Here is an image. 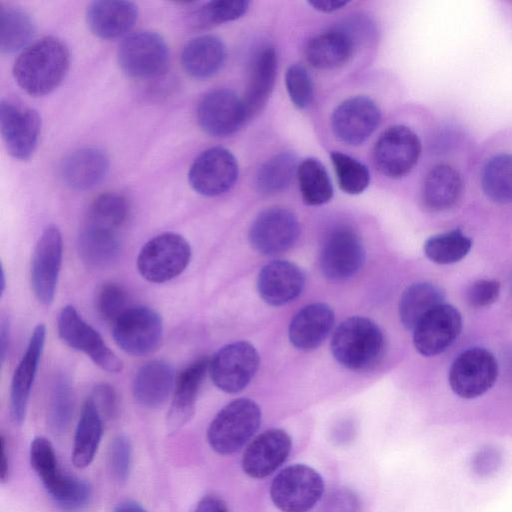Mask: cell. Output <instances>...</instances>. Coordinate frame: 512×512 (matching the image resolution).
<instances>
[{
	"instance_id": "f546056e",
	"label": "cell",
	"mask_w": 512,
	"mask_h": 512,
	"mask_svg": "<svg viewBox=\"0 0 512 512\" xmlns=\"http://www.w3.org/2000/svg\"><path fill=\"white\" fill-rule=\"evenodd\" d=\"M226 60V47L216 36L201 35L188 41L181 52L184 70L198 79L215 75Z\"/></svg>"
},
{
	"instance_id": "ac0fdd59",
	"label": "cell",
	"mask_w": 512,
	"mask_h": 512,
	"mask_svg": "<svg viewBox=\"0 0 512 512\" xmlns=\"http://www.w3.org/2000/svg\"><path fill=\"white\" fill-rule=\"evenodd\" d=\"M462 330V317L453 306L441 304L424 316L413 330V343L423 356L446 351Z\"/></svg>"
},
{
	"instance_id": "9f6ffc18",
	"label": "cell",
	"mask_w": 512,
	"mask_h": 512,
	"mask_svg": "<svg viewBox=\"0 0 512 512\" xmlns=\"http://www.w3.org/2000/svg\"><path fill=\"white\" fill-rule=\"evenodd\" d=\"M1 440V467H0V478L1 481H6L9 473V452L8 445L6 443L5 436L2 434Z\"/></svg>"
},
{
	"instance_id": "f1b7e54d",
	"label": "cell",
	"mask_w": 512,
	"mask_h": 512,
	"mask_svg": "<svg viewBox=\"0 0 512 512\" xmlns=\"http://www.w3.org/2000/svg\"><path fill=\"white\" fill-rule=\"evenodd\" d=\"M462 190L463 180L459 171L446 163L437 164L425 176L422 201L430 211H444L456 204Z\"/></svg>"
},
{
	"instance_id": "8d00e7d4",
	"label": "cell",
	"mask_w": 512,
	"mask_h": 512,
	"mask_svg": "<svg viewBox=\"0 0 512 512\" xmlns=\"http://www.w3.org/2000/svg\"><path fill=\"white\" fill-rule=\"evenodd\" d=\"M299 189L303 201L310 206H320L333 197V186L323 164L309 157L301 161L297 169Z\"/></svg>"
},
{
	"instance_id": "f907efd6",
	"label": "cell",
	"mask_w": 512,
	"mask_h": 512,
	"mask_svg": "<svg viewBox=\"0 0 512 512\" xmlns=\"http://www.w3.org/2000/svg\"><path fill=\"white\" fill-rule=\"evenodd\" d=\"M358 496L348 488H336L329 492L322 502L319 512H359Z\"/></svg>"
},
{
	"instance_id": "11a10c76",
	"label": "cell",
	"mask_w": 512,
	"mask_h": 512,
	"mask_svg": "<svg viewBox=\"0 0 512 512\" xmlns=\"http://www.w3.org/2000/svg\"><path fill=\"white\" fill-rule=\"evenodd\" d=\"M0 331V358L3 363L9 347L10 325L7 319L2 320Z\"/></svg>"
},
{
	"instance_id": "6da1fadb",
	"label": "cell",
	"mask_w": 512,
	"mask_h": 512,
	"mask_svg": "<svg viewBox=\"0 0 512 512\" xmlns=\"http://www.w3.org/2000/svg\"><path fill=\"white\" fill-rule=\"evenodd\" d=\"M70 65L67 46L58 38L44 37L27 46L13 66L17 84L29 95L44 96L56 89Z\"/></svg>"
},
{
	"instance_id": "f35d334b",
	"label": "cell",
	"mask_w": 512,
	"mask_h": 512,
	"mask_svg": "<svg viewBox=\"0 0 512 512\" xmlns=\"http://www.w3.org/2000/svg\"><path fill=\"white\" fill-rule=\"evenodd\" d=\"M129 214L127 198L116 192L99 195L91 204L86 227L116 232Z\"/></svg>"
},
{
	"instance_id": "bcb514c9",
	"label": "cell",
	"mask_w": 512,
	"mask_h": 512,
	"mask_svg": "<svg viewBox=\"0 0 512 512\" xmlns=\"http://www.w3.org/2000/svg\"><path fill=\"white\" fill-rule=\"evenodd\" d=\"M285 85L289 98L298 109L308 107L314 96V86L310 74L299 64L289 66L285 73Z\"/></svg>"
},
{
	"instance_id": "ab89813d",
	"label": "cell",
	"mask_w": 512,
	"mask_h": 512,
	"mask_svg": "<svg viewBox=\"0 0 512 512\" xmlns=\"http://www.w3.org/2000/svg\"><path fill=\"white\" fill-rule=\"evenodd\" d=\"M471 247V238L456 228L428 238L424 243V253L434 263L452 264L462 260Z\"/></svg>"
},
{
	"instance_id": "9c48e42d",
	"label": "cell",
	"mask_w": 512,
	"mask_h": 512,
	"mask_svg": "<svg viewBox=\"0 0 512 512\" xmlns=\"http://www.w3.org/2000/svg\"><path fill=\"white\" fill-rule=\"evenodd\" d=\"M57 328L60 338L69 347L86 354L101 369L113 373L122 370V361L72 305L61 309Z\"/></svg>"
},
{
	"instance_id": "680465c9",
	"label": "cell",
	"mask_w": 512,
	"mask_h": 512,
	"mask_svg": "<svg viewBox=\"0 0 512 512\" xmlns=\"http://www.w3.org/2000/svg\"><path fill=\"white\" fill-rule=\"evenodd\" d=\"M1 294L4 293V290H5V286H6V281H5V272H4V269L3 267H1Z\"/></svg>"
},
{
	"instance_id": "603a6c76",
	"label": "cell",
	"mask_w": 512,
	"mask_h": 512,
	"mask_svg": "<svg viewBox=\"0 0 512 512\" xmlns=\"http://www.w3.org/2000/svg\"><path fill=\"white\" fill-rule=\"evenodd\" d=\"M137 18V6L123 0L94 1L86 11L89 29L101 39H114L124 35L131 30Z\"/></svg>"
},
{
	"instance_id": "4dcf8cb0",
	"label": "cell",
	"mask_w": 512,
	"mask_h": 512,
	"mask_svg": "<svg viewBox=\"0 0 512 512\" xmlns=\"http://www.w3.org/2000/svg\"><path fill=\"white\" fill-rule=\"evenodd\" d=\"M354 40L342 30H331L313 37L306 45L305 56L313 67L330 70L341 67L352 56Z\"/></svg>"
},
{
	"instance_id": "e575fe53",
	"label": "cell",
	"mask_w": 512,
	"mask_h": 512,
	"mask_svg": "<svg viewBox=\"0 0 512 512\" xmlns=\"http://www.w3.org/2000/svg\"><path fill=\"white\" fill-rule=\"evenodd\" d=\"M34 31L33 20L26 11L11 5H1L0 49L2 53H14L26 48L33 38Z\"/></svg>"
},
{
	"instance_id": "b9f144b4",
	"label": "cell",
	"mask_w": 512,
	"mask_h": 512,
	"mask_svg": "<svg viewBox=\"0 0 512 512\" xmlns=\"http://www.w3.org/2000/svg\"><path fill=\"white\" fill-rule=\"evenodd\" d=\"M330 159L342 191L357 195L366 190L370 183V173L366 165L340 151H332Z\"/></svg>"
},
{
	"instance_id": "f6af8a7d",
	"label": "cell",
	"mask_w": 512,
	"mask_h": 512,
	"mask_svg": "<svg viewBox=\"0 0 512 512\" xmlns=\"http://www.w3.org/2000/svg\"><path fill=\"white\" fill-rule=\"evenodd\" d=\"M130 307L128 293L121 285L109 282L99 289L96 308L104 320L113 324Z\"/></svg>"
},
{
	"instance_id": "8fae6325",
	"label": "cell",
	"mask_w": 512,
	"mask_h": 512,
	"mask_svg": "<svg viewBox=\"0 0 512 512\" xmlns=\"http://www.w3.org/2000/svg\"><path fill=\"white\" fill-rule=\"evenodd\" d=\"M259 366L256 349L246 341H237L220 348L209 361L213 383L226 393L243 390Z\"/></svg>"
},
{
	"instance_id": "3957f363",
	"label": "cell",
	"mask_w": 512,
	"mask_h": 512,
	"mask_svg": "<svg viewBox=\"0 0 512 512\" xmlns=\"http://www.w3.org/2000/svg\"><path fill=\"white\" fill-rule=\"evenodd\" d=\"M260 422L261 410L254 401L236 399L214 417L207 430V440L215 452L233 454L255 434Z\"/></svg>"
},
{
	"instance_id": "d590c367",
	"label": "cell",
	"mask_w": 512,
	"mask_h": 512,
	"mask_svg": "<svg viewBox=\"0 0 512 512\" xmlns=\"http://www.w3.org/2000/svg\"><path fill=\"white\" fill-rule=\"evenodd\" d=\"M485 195L497 204L512 203V153L490 157L481 172Z\"/></svg>"
},
{
	"instance_id": "c3c4849f",
	"label": "cell",
	"mask_w": 512,
	"mask_h": 512,
	"mask_svg": "<svg viewBox=\"0 0 512 512\" xmlns=\"http://www.w3.org/2000/svg\"><path fill=\"white\" fill-rule=\"evenodd\" d=\"M131 462V443L126 436L119 435L113 439L108 449V466L115 481L124 483L128 479Z\"/></svg>"
},
{
	"instance_id": "60d3db41",
	"label": "cell",
	"mask_w": 512,
	"mask_h": 512,
	"mask_svg": "<svg viewBox=\"0 0 512 512\" xmlns=\"http://www.w3.org/2000/svg\"><path fill=\"white\" fill-rule=\"evenodd\" d=\"M47 492L64 512H81L89 505L92 496V489L87 481L65 473Z\"/></svg>"
},
{
	"instance_id": "6f0895ef",
	"label": "cell",
	"mask_w": 512,
	"mask_h": 512,
	"mask_svg": "<svg viewBox=\"0 0 512 512\" xmlns=\"http://www.w3.org/2000/svg\"><path fill=\"white\" fill-rule=\"evenodd\" d=\"M113 512H147L146 509L134 500H125L120 502Z\"/></svg>"
},
{
	"instance_id": "9a60e30c",
	"label": "cell",
	"mask_w": 512,
	"mask_h": 512,
	"mask_svg": "<svg viewBox=\"0 0 512 512\" xmlns=\"http://www.w3.org/2000/svg\"><path fill=\"white\" fill-rule=\"evenodd\" d=\"M247 119L243 98L229 89L210 91L197 108L199 126L205 133L216 137L235 133Z\"/></svg>"
},
{
	"instance_id": "4316f807",
	"label": "cell",
	"mask_w": 512,
	"mask_h": 512,
	"mask_svg": "<svg viewBox=\"0 0 512 512\" xmlns=\"http://www.w3.org/2000/svg\"><path fill=\"white\" fill-rule=\"evenodd\" d=\"M175 386L173 367L164 360H151L140 367L133 381V396L145 408L162 405Z\"/></svg>"
},
{
	"instance_id": "5b68a950",
	"label": "cell",
	"mask_w": 512,
	"mask_h": 512,
	"mask_svg": "<svg viewBox=\"0 0 512 512\" xmlns=\"http://www.w3.org/2000/svg\"><path fill=\"white\" fill-rule=\"evenodd\" d=\"M118 64L129 77L155 78L169 63V49L163 37L153 31L140 30L127 35L117 51Z\"/></svg>"
},
{
	"instance_id": "7dc6e473",
	"label": "cell",
	"mask_w": 512,
	"mask_h": 512,
	"mask_svg": "<svg viewBox=\"0 0 512 512\" xmlns=\"http://www.w3.org/2000/svg\"><path fill=\"white\" fill-rule=\"evenodd\" d=\"M246 0H213L206 2L198 12L199 20L204 24H221L234 21L248 11Z\"/></svg>"
},
{
	"instance_id": "44dd1931",
	"label": "cell",
	"mask_w": 512,
	"mask_h": 512,
	"mask_svg": "<svg viewBox=\"0 0 512 512\" xmlns=\"http://www.w3.org/2000/svg\"><path fill=\"white\" fill-rule=\"evenodd\" d=\"M291 438L281 429L266 430L247 446L242 457L243 471L252 478H264L288 458Z\"/></svg>"
},
{
	"instance_id": "74e56055",
	"label": "cell",
	"mask_w": 512,
	"mask_h": 512,
	"mask_svg": "<svg viewBox=\"0 0 512 512\" xmlns=\"http://www.w3.org/2000/svg\"><path fill=\"white\" fill-rule=\"evenodd\" d=\"M293 152H280L264 162L256 175V186L261 193L273 194L287 188L298 169Z\"/></svg>"
},
{
	"instance_id": "d6986e66",
	"label": "cell",
	"mask_w": 512,
	"mask_h": 512,
	"mask_svg": "<svg viewBox=\"0 0 512 512\" xmlns=\"http://www.w3.org/2000/svg\"><path fill=\"white\" fill-rule=\"evenodd\" d=\"M364 262V248L360 238L348 228H338L326 238L320 253L323 275L333 281L354 276Z\"/></svg>"
},
{
	"instance_id": "cb8c5ba5",
	"label": "cell",
	"mask_w": 512,
	"mask_h": 512,
	"mask_svg": "<svg viewBox=\"0 0 512 512\" xmlns=\"http://www.w3.org/2000/svg\"><path fill=\"white\" fill-rule=\"evenodd\" d=\"M109 158L97 147H84L70 153L62 162L61 177L71 189L83 191L98 185L107 175Z\"/></svg>"
},
{
	"instance_id": "f5cc1de1",
	"label": "cell",
	"mask_w": 512,
	"mask_h": 512,
	"mask_svg": "<svg viewBox=\"0 0 512 512\" xmlns=\"http://www.w3.org/2000/svg\"><path fill=\"white\" fill-rule=\"evenodd\" d=\"M193 512H228L224 501L214 495L204 497Z\"/></svg>"
},
{
	"instance_id": "ee69618b",
	"label": "cell",
	"mask_w": 512,
	"mask_h": 512,
	"mask_svg": "<svg viewBox=\"0 0 512 512\" xmlns=\"http://www.w3.org/2000/svg\"><path fill=\"white\" fill-rule=\"evenodd\" d=\"M74 409V394L65 377L55 380L48 409V422L54 433H63L71 421Z\"/></svg>"
},
{
	"instance_id": "db71d44e",
	"label": "cell",
	"mask_w": 512,
	"mask_h": 512,
	"mask_svg": "<svg viewBox=\"0 0 512 512\" xmlns=\"http://www.w3.org/2000/svg\"><path fill=\"white\" fill-rule=\"evenodd\" d=\"M348 3H349V1H343V0L308 1V4L311 5L315 10L324 12V13H330V12L340 10L344 6H346Z\"/></svg>"
},
{
	"instance_id": "30bf717a",
	"label": "cell",
	"mask_w": 512,
	"mask_h": 512,
	"mask_svg": "<svg viewBox=\"0 0 512 512\" xmlns=\"http://www.w3.org/2000/svg\"><path fill=\"white\" fill-rule=\"evenodd\" d=\"M498 363L494 355L480 347L462 352L452 363L449 384L461 398L473 399L486 393L496 382Z\"/></svg>"
},
{
	"instance_id": "7402d4cb",
	"label": "cell",
	"mask_w": 512,
	"mask_h": 512,
	"mask_svg": "<svg viewBox=\"0 0 512 512\" xmlns=\"http://www.w3.org/2000/svg\"><path fill=\"white\" fill-rule=\"evenodd\" d=\"M304 285L303 271L286 260L269 262L261 269L257 279L260 297L272 306L294 301L301 294Z\"/></svg>"
},
{
	"instance_id": "484cf974",
	"label": "cell",
	"mask_w": 512,
	"mask_h": 512,
	"mask_svg": "<svg viewBox=\"0 0 512 512\" xmlns=\"http://www.w3.org/2000/svg\"><path fill=\"white\" fill-rule=\"evenodd\" d=\"M208 369L209 360L203 357L190 364L177 377L167 415L170 429L182 427L193 416L197 395Z\"/></svg>"
},
{
	"instance_id": "4fadbf2b",
	"label": "cell",
	"mask_w": 512,
	"mask_h": 512,
	"mask_svg": "<svg viewBox=\"0 0 512 512\" xmlns=\"http://www.w3.org/2000/svg\"><path fill=\"white\" fill-rule=\"evenodd\" d=\"M238 171L237 160L228 149L211 147L194 159L188 179L197 193L213 197L231 189L237 180Z\"/></svg>"
},
{
	"instance_id": "836d02e7",
	"label": "cell",
	"mask_w": 512,
	"mask_h": 512,
	"mask_svg": "<svg viewBox=\"0 0 512 512\" xmlns=\"http://www.w3.org/2000/svg\"><path fill=\"white\" fill-rule=\"evenodd\" d=\"M79 254L91 268H105L113 264L120 254L116 232L85 227L79 236Z\"/></svg>"
},
{
	"instance_id": "ba28073f",
	"label": "cell",
	"mask_w": 512,
	"mask_h": 512,
	"mask_svg": "<svg viewBox=\"0 0 512 512\" xmlns=\"http://www.w3.org/2000/svg\"><path fill=\"white\" fill-rule=\"evenodd\" d=\"M112 333L124 352L142 356L158 348L163 336V322L154 309L131 306L113 323Z\"/></svg>"
},
{
	"instance_id": "ffe728a7",
	"label": "cell",
	"mask_w": 512,
	"mask_h": 512,
	"mask_svg": "<svg viewBox=\"0 0 512 512\" xmlns=\"http://www.w3.org/2000/svg\"><path fill=\"white\" fill-rule=\"evenodd\" d=\"M45 338L46 327L43 324H38L31 334L26 350L12 377L10 414L14 423L18 425H21L26 417L28 401L43 353Z\"/></svg>"
},
{
	"instance_id": "7a4b0ae2",
	"label": "cell",
	"mask_w": 512,
	"mask_h": 512,
	"mask_svg": "<svg viewBox=\"0 0 512 512\" xmlns=\"http://www.w3.org/2000/svg\"><path fill=\"white\" fill-rule=\"evenodd\" d=\"M384 350V337L378 325L366 317L353 316L335 330L331 351L344 367L362 371L373 367Z\"/></svg>"
},
{
	"instance_id": "83f0119b",
	"label": "cell",
	"mask_w": 512,
	"mask_h": 512,
	"mask_svg": "<svg viewBox=\"0 0 512 512\" xmlns=\"http://www.w3.org/2000/svg\"><path fill=\"white\" fill-rule=\"evenodd\" d=\"M278 59L273 46L265 45L256 53L243 102L248 119L266 105L276 82Z\"/></svg>"
},
{
	"instance_id": "7c38bea8",
	"label": "cell",
	"mask_w": 512,
	"mask_h": 512,
	"mask_svg": "<svg viewBox=\"0 0 512 512\" xmlns=\"http://www.w3.org/2000/svg\"><path fill=\"white\" fill-rule=\"evenodd\" d=\"M0 130L7 152L15 159H29L37 148L41 118L36 110L12 100L0 103Z\"/></svg>"
},
{
	"instance_id": "52a82bcc",
	"label": "cell",
	"mask_w": 512,
	"mask_h": 512,
	"mask_svg": "<svg viewBox=\"0 0 512 512\" xmlns=\"http://www.w3.org/2000/svg\"><path fill=\"white\" fill-rule=\"evenodd\" d=\"M421 151V141L412 129L405 125H393L377 139L373 148V159L383 175L399 179L416 166Z\"/></svg>"
},
{
	"instance_id": "681fc988",
	"label": "cell",
	"mask_w": 512,
	"mask_h": 512,
	"mask_svg": "<svg viewBox=\"0 0 512 512\" xmlns=\"http://www.w3.org/2000/svg\"><path fill=\"white\" fill-rule=\"evenodd\" d=\"M500 293V283L496 280L481 279L472 283L466 292L467 303L473 308L493 304Z\"/></svg>"
},
{
	"instance_id": "7bdbcfd3",
	"label": "cell",
	"mask_w": 512,
	"mask_h": 512,
	"mask_svg": "<svg viewBox=\"0 0 512 512\" xmlns=\"http://www.w3.org/2000/svg\"><path fill=\"white\" fill-rule=\"evenodd\" d=\"M32 469L48 491L63 476L53 445L45 437L32 440L29 450Z\"/></svg>"
},
{
	"instance_id": "816d5d0a",
	"label": "cell",
	"mask_w": 512,
	"mask_h": 512,
	"mask_svg": "<svg viewBox=\"0 0 512 512\" xmlns=\"http://www.w3.org/2000/svg\"><path fill=\"white\" fill-rule=\"evenodd\" d=\"M89 398L94 403L104 423L116 417L118 401L116 392L112 386L106 383L96 385Z\"/></svg>"
},
{
	"instance_id": "d4e9b609",
	"label": "cell",
	"mask_w": 512,
	"mask_h": 512,
	"mask_svg": "<svg viewBox=\"0 0 512 512\" xmlns=\"http://www.w3.org/2000/svg\"><path fill=\"white\" fill-rule=\"evenodd\" d=\"M334 323L332 309L324 303L303 307L291 320L289 339L300 350L310 351L327 338Z\"/></svg>"
},
{
	"instance_id": "d6a6232c",
	"label": "cell",
	"mask_w": 512,
	"mask_h": 512,
	"mask_svg": "<svg viewBox=\"0 0 512 512\" xmlns=\"http://www.w3.org/2000/svg\"><path fill=\"white\" fill-rule=\"evenodd\" d=\"M444 299V291L435 284H412L403 292L399 303V316L403 326L413 331L424 316L444 304Z\"/></svg>"
},
{
	"instance_id": "e0dca14e",
	"label": "cell",
	"mask_w": 512,
	"mask_h": 512,
	"mask_svg": "<svg viewBox=\"0 0 512 512\" xmlns=\"http://www.w3.org/2000/svg\"><path fill=\"white\" fill-rule=\"evenodd\" d=\"M381 111L377 104L366 96H355L344 100L332 113L331 127L334 135L348 145H360L377 129Z\"/></svg>"
},
{
	"instance_id": "277c9868",
	"label": "cell",
	"mask_w": 512,
	"mask_h": 512,
	"mask_svg": "<svg viewBox=\"0 0 512 512\" xmlns=\"http://www.w3.org/2000/svg\"><path fill=\"white\" fill-rule=\"evenodd\" d=\"M190 258L188 241L180 234L165 232L142 246L137 257V269L147 281L164 283L180 275Z\"/></svg>"
},
{
	"instance_id": "5bb4252c",
	"label": "cell",
	"mask_w": 512,
	"mask_h": 512,
	"mask_svg": "<svg viewBox=\"0 0 512 512\" xmlns=\"http://www.w3.org/2000/svg\"><path fill=\"white\" fill-rule=\"evenodd\" d=\"M63 240L58 227L48 225L40 235L31 260V286L36 299L53 302L62 264Z\"/></svg>"
},
{
	"instance_id": "1f68e13d",
	"label": "cell",
	"mask_w": 512,
	"mask_h": 512,
	"mask_svg": "<svg viewBox=\"0 0 512 512\" xmlns=\"http://www.w3.org/2000/svg\"><path fill=\"white\" fill-rule=\"evenodd\" d=\"M104 421L94 403L88 398L81 410L75 430L72 462L77 468H85L93 461L103 435Z\"/></svg>"
},
{
	"instance_id": "8992f818",
	"label": "cell",
	"mask_w": 512,
	"mask_h": 512,
	"mask_svg": "<svg viewBox=\"0 0 512 512\" xmlns=\"http://www.w3.org/2000/svg\"><path fill=\"white\" fill-rule=\"evenodd\" d=\"M324 482L313 468L295 464L281 470L274 478L270 496L282 512H308L321 499Z\"/></svg>"
},
{
	"instance_id": "2e32d148",
	"label": "cell",
	"mask_w": 512,
	"mask_h": 512,
	"mask_svg": "<svg viewBox=\"0 0 512 512\" xmlns=\"http://www.w3.org/2000/svg\"><path fill=\"white\" fill-rule=\"evenodd\" d=\"M299 235L296 216L283 207H272L261 212L249 230L251 245L265 255L282 253L293 246Z\"/></svg>"
}]
</instances>
